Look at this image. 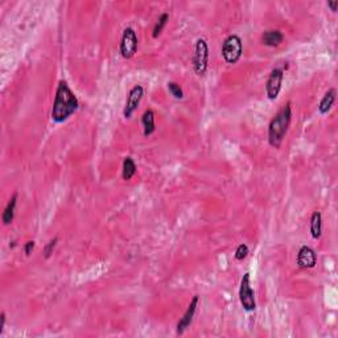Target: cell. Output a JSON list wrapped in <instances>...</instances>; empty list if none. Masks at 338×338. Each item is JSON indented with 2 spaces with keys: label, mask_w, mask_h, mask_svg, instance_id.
<instances>
[{
  "label": "cell",
  "mask_w": 338,
  "mask_h": 338,
  "mask_svg": "<svg viewBox=\"0 0 338 338\" xmlns=\"http://www.w3.org/2000/svg\"><path fill=\"white\" fill-rule=\"evenodd\" d=\"M79 102L74 93L65 81H59L56 90L55 102L52 109V119L56 123L66 122L75 111L78 110Z\"/></svg>",
  "instance_id": "6da1fadb"
},
{
  "label": "cell",
  "mask_w": 338,
  "mask_h": 338,
  "mask_svg": "<svg viewBox=\"0 0 338 338\" xmlns=\"http://www.w3.org/2000/svg\"><path fill=\"white\" fill-rule=\"evenodd\" d=\"M292 120V106L288 102L278 114L272 118L268 126V142L274 148H279L287 135Z\"/></svg>",
  "instance_id": "7a4b0ae2"
},
{
  "label": "cell",
  "mask_w": 338,
  "mask_h": 338,
  "mask_svg": "<svg viewBox=\"0 0 338 338\" xmlns=\"http://www.w3.org/2000/svg\"><path fill=\"white\" fill-rule=\"evenodd\" d=\"M243 55V43L238 35H230L222 44V56L227 63H236Z\"/></svg>",
  "instance_id": "3957f363"
},
{
  "label": "cell",
  "mask_w": 338,
  "mask_h": 338,
  "mask_svg": "<svg viewBox=\"0 0 338 338\" xmlns=\"http://www.w3.org/2000/svg\"><path fill=\"white\" fill-rule=\"evenodd\" d=\"M193 69L197 75H205L209 66V47L206 40L198 39L194 47V55H193Z\"/></svg>",
  "instance_id": "277c9868"
},
{
  "label": "cell",
  "mask_w": 338,
  "mask_h": 338,
  "mask_svg": "<svg viewBox=\"0 0 338 338\" xmlns=\"http://www.w3.org/2000/svg\"><path fill=\"white\" fill-rule=\"evenodd\" d=\"M239 301L244 311L254 312L256 309L255 296H254V291L251 288V278H250L248 272H246L242 280H240Z\"/></svg>",
  "instance_id": "5b68a950"
},
{
  "label": "cell",
  "mask_w": 338,
  "mask_h": 338,
  "mask_svg": "<svg viewBox=\"0 0 338 338\" xmlns=\"http://www.w3.org/2000/svg\"><path fill=\"white\" fill-rule=\"evenodd\" d=\"M120 55L123 58H132L138 51V36L134 28H126L123 31L122 40H120V47H119Z\"/></svg>",
  "instance_id": "8992f818"
},
{
  "label": "cell",
  "mask_w": 338,
  "mask_h": 338,
  "mask_svg": "<svg viewBox=\"0 0 338 338\" xmlns=\"http://www.w3.org/2000/svg\"><path fill=\"white\" fill-rule=\"evenodd\" d=\"M284 79V71L283 69L276 67L268 75L267 82H266V94H267L268 99L275 101L279 97V93L282 90V85H283Z\"/></svg>",
  "instance_id": "52a82bcc"
},
{
  "label": "cell",
  "mask_w": 338,
  "mask_h": 338,
  "mask_svg": "<svg viewBox=\"0 0 338 338\" xmlns=\"http://www.w3.org/2000/svg\"><path fill=\"white\" fill-rule=\"evenodd\" d=\"M143 95H144V87H143L142 85H135V86L131 89L128 95H127L126 106H124V110H123L124 118L130 119L135 111L138 110L139 105L142 102Z\"/></svg>",
  "instance_id": "ba28073f"
},
{
  "label": "cell",
  "mask_w": 338,
  "mask_h": 338,
  "mask_svg": "<svg viewBox=\"0 0 338 338\" xmlns=\"http://www.w3.org/2000/svg\"><path fill=\"white\" fill-rule=\"evenodd\" d=\"M198 303H200V296L196 295L192 299L190 304H189L188 309L184 313V316L181 317V320L177 323V335L181 336L184 335V332L190 327V324L193 321V317L196 315L197 307H198Z\"/></svg>",
  "instance_id": "9c48e42d"
},
{
  "label": "cell",
  "mask_w": 338,
  "mask_h": 338,
  "mask_svg": "<svg viewBox=\"0 0 338 338\" xmlns=\"http://www.w3.org/2000/svg\"><path fill=\"white\" fill-rule=\"evenodd\" d=\"M317 264V255L313 248L309 246H303L297 252V266L304 270L313 268Z\"/></svg>",
  "instance_id": "30bf717a"
},
{
  "label": "cell",
  "mask_w": 338,
  "mask_h": 338,
  "mask_svg": "<svg viewBox=\"0 0 338 338\" xmlns=\"http://www.w3.org/2000/svg\"><path fill=\"white\" fill-rule=\"evenodd\" d=\"M284 35L278 29H270V31H266L262 36V41H263L264 45L267 47H279L280 44L283 43Z\"/></svg>",
  "instance_id": "8fae6325"
},
{
  "label": "cell",
  "mask_w": 338,
  "mask_h": 338,
  "mask_svg": "<svg viewBox=\"0 0 338 338\" xmlns=\"http://www.w3.org/2000/svg\"><path fill=\"white\" fill-rule=\"evenodd\" d=\"M336 95H337V91H336V89H329V90L324 94L323 99L320 101L319 103V111L320 114H328L329 111H331V109L333 107V105H335V101H336Z\"/></svg>",
  "instance_id": "7c38bea8"
},
{
  "label": "cell",
  "mask_w": 338,
  "mask_h": 338,
  "mask_svg": "<svg viewBox=\"0 0 338 338\" xmlns=\"http://www.w3.org/2000/svg\"><path fill=\"white\" fill-rule=\"evenodd\" d=\"M16 205H17V193H13V196L11 197V200L8 201L7 206L4 209L3 216H1V221H3V225L8 226L13 222V218H15V210Z\"/></svg>",
  "instance_id": "4fadbf2b"
},
{
  "label": "cell",
  "mask_w": 338,
  "mask_h": 338,
  "mask_svg": "<svg viewBox=\"0 0 338 338\" xmlns=\"http://www.w3.org/2000/svg\"><path fill=\"white\" fill-rule=\"evenodd\" d=\"M311 235L313 239H320L323 235V216L320 212H315L311 217Z\"/></svg>",
  "instance_id": "5bb4252c"
},
{
  "label": "cell",
  "mask_w": 338,
  "mask_h": 338,
  "mask_svg": "<svg viewBox=\"0 0 338 338\" xmlns=\"http://www.w3.org/2000/svg\"><path fill=\"white\" fill-rule=\"evenodd\" d=\"M143 130H144V136H151L156 130V123H155V113L152 110H147L142 116Z\"/></svg>",
  "instance_id": "9a60e30c"
},
{
  "label": "cell",
  "mask_w": 338,
  "mask_h": 338,
  "mask_svg": "<svg viewBox=\"0 0 338 338\" xmlns=\"http://www.w3.org/2000/svg\"><path fill=\"white\" fill-rule=\"evenodd\" d=\"M136 173V164H135L134 159L127 156L124 160H123V180H131L132 177L135 176Z\"/></svg>",
  "instance_id": "2e32d148"
},
{
  "label": "cell",
  "mask_w": 338,
  "mask_h": 338,
  "mask_svg": "<svg viewBox=\"0 0 338 338\" xmlns=\"http://www.w3.org/2000/svg\"><path fill=\"white\" fill-rule=\"evenodd\" d=\"M168 20H169V15L167 13V12L160 16V19L158 20V23H156V25H155V28H154V32H152V37H154V39H158L159 36L162 35L163 29H164V27H166L167 23H168Z\"/></svg>",
  "instance_id": "e0dca14e"
},
{
  "label": "cell",
  "mask_w": 338,
  "mask_h": 338,
  "mask_svg": "<svg viewBox=\"0 0 338 338\" xmlns=\"http://www.w3.org/2000/svg\"><path fill=\"white\" fill-rule=\"evenodd\" d=\"M168 90L176 99L184 98V91H182V89H181V86L178 85V83L168 82Z\"/></svg>",
  "instance_id": "ac0fdd59"
},
{
  "label": "cell",
  "mask_w": 338,
  "mask_h": 338,
  "mask_svg": "<svg viewBox=\"0 0 338 338\" xmlns=\"http://www.w3.org/2000/svg\"><path fill=\"white\" fill-rule=\"evenodd\" d=\"M57 242H58V236H55V238L49 240L47 243V246L44 247V256H45L47 259L48 258H51V255L53 254L56 246H57Z\"/></svg>",
  "instance_id": "d6986e66"
},
{
  "label": "cell",
  "mask_w": 338,
  "mask_h": 338,
  "mask_svg": "<svg viewBox=\"0 0 338 338\" xmlns=\"http://www.w3.org/2000/svg\"><path fill=\"white\" fill-rule=\"evenodd\" d=\"M247 255H248L247 244H244V243L239 244V246L236 247L235 254H234V256H235V259L239 260V262H240V260L246 259V258H247Z\"/></svg>",
  "instance_id": "ffe728a7"
},
{
  "label": "cell",
  "mask_w": 338,
  "mask_h": 338,
  "mask_svg": "<svg viewBox=\"0 0 338 338\" xmlns=\"http://www.w3.org/2000/svg\"><path fill=\"white\" fill-rule=\"evenodd\" d=\"M33 248H35V240H28L27 243L24 244V252H25V255L29 256L32 254V251H33Z\"/></svg>",
  "instance_id": "44dd1931"
},
{
  "label": "cell",
  "mask_w": 338,
  "mask_h": 338,
  "mask_svg": "<svg viewBox=\"0 0 338 338\" xmlns=\"http://www.w3.org/2000/svg\"><path fill=\"white\" fill-rule=\"evenodd\" d=\"M0 319H1V324H0V336H1L4 332V325H5V313L4 312L0 316Z\"/></svg>",
  "instance_id": "7402d4cb"
},
{
  "label": "cell",
  "mask_w": 338,
  "mask_h": 338,
  "mask_svg": "<svg viewBox=\"0 0 338 338\" xmlns=\"http://www.w3.org/2000/svg\"><path fill=\"white\" fill-rule=\"evenodd\" d=\"M328 7L331 8L332 12H336L338 8V1L337 0H336V1H328Z\"/></svg>",
  "instance_id": "603a6c76"
}]
</instances>
